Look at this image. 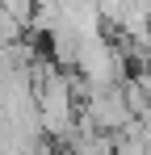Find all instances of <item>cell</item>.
Instances as JSON below:
<instances>
[{"label":"cell","instance_id":"7a4b0ae2","mask_svg":"<svg viewBox=\"0 0 151 155\" xmlns=\"http://www.w3.org/2000/svg\"><path fill=\"white\" fill-rule=\"evenodd\" d=\"M0 13H8L17 25H25L34 17V0H0Z\"/></svg>","mask_w":151,"mask_h":155},{"label":"cell","instance_id":"6da1fadb","mask_svg":"<svg viewBox=\"0 0 151 155\" xmlns=\"http://www.w3.org/2000/svg\"><path fill=\"white\" fill-rule=\"evenodd\" d=\"M67 155H113V138L97 134V130H80L67 147Z\"/></svg>","mask_w":151,"mask_h":155}]
</instances>
